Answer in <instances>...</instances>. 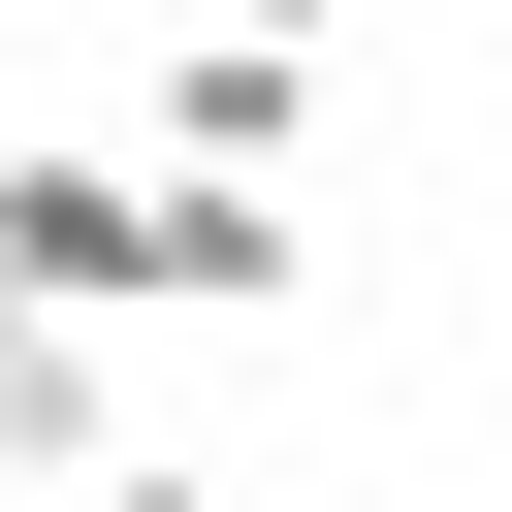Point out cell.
Returning <instances> with one entry per match:
<instances>
[{"mask_svg": "<svg viewBox=\"0 0 512 512\" xmlns=\"http://www.w3.org/2000/svg\"><path fill=\"white\" fill-rule=\"evenodd\" d=\"M288 256H320V224H288L256 160H128V256H96V320H288Z\"/></svg>", "mask_w": 512, "mask_h": 512, "instance_id": "cell-1", "label": "cell"}, {"mask_svg": "<svg viewBox=\"0 0 512 512\" xmlns=\"http://www.w3.org/2000/svg\"><path fill=\"white\" fill-rule=\"evenodd\" d=\"M256 32H352V0H256Z\"/></svg>", "mask_w": 512, "mask_h": 512, "instance_id": "cell-4", "label": "cell"}, {"mask_svg": "<svg viewBox=\"0 0 512 512\" xmlns=\"http://www.w3.org/2000/svg\"><path fill=\"white\" fill-rule=\"evenodd\" d=\"M288 128H320V32L192 0V32H160V160H256V192H288Z\"/></svg>", "mask_w": 512, "mask_h": 512, "instance_id": "cell-2", "label": "cell"}, {"mask_svg": "<svg viewBox=\"0 0 512 512\" xmlns=\"http://www.w3.org/2000/svg\"><path fill=\"white\" fill-rule=\"evenodd\" d=\"M0 320H64V288H0Z\"/></svg>", "mask_w": 512, "mask_h": 512, "instance_id": "cell-5", "label": "cell"}, {"mask_svg": "<svg viewBox=\"0 0 512 512\" xmlns=\"http://www.w3.org/2000/svg\"><path fill=\"white\" fill-rule=\"evenodd\" d=\"M64 512H256V480H192V448H96V480H64Z\"/></svg>", "mask_w": 512, "mask_h": 512, "instance_id": "cell-3", "label": "cell"}]
</instances>
